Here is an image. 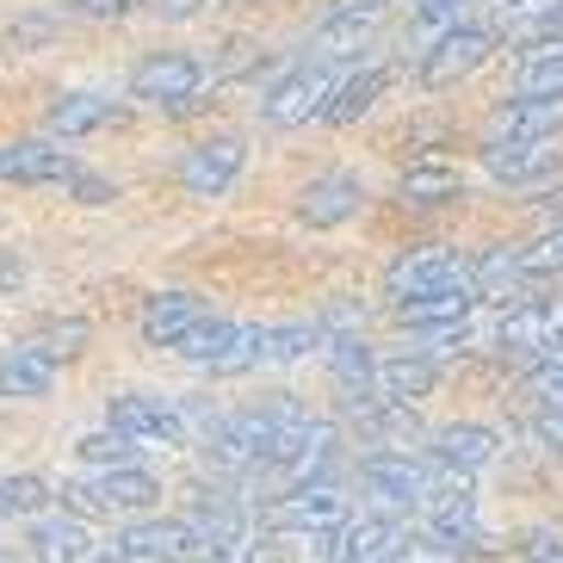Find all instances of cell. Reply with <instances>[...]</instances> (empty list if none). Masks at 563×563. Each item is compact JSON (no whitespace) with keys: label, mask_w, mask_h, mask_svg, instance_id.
<instances>
[{"label":"cell","mask_w":563,"mask_h":563,"mask_svg":"<svg viewBox=\"0 0 563 563\" xmlns=\"http://www.w3.org/2000/svg\"><path fill=\"white\" fill-rule=\"evenodd\" d=\"M162 501V483L136 464H100L93 477H75L63 483V508L68 514H150Z\"/></svg>","instance_id":"cell-1"},{"label":"cell","mask_w":563,"mask_h":563,"mask_svg":"<svg viewBox=\"0 0 563 563\" xmlns=\"http://www.w3.org/2000/svg\"><path fill=\"white\" fill-rule=\"evenodd\" d=\"M347 520V496L334 483H291L285 496H273L261 508V527L279 532V539H329L334 527Z\"/></svg>","instance_id":"cell-2"},{"label":"cell","mask_w":563,"mask_h":563,"mask_svg":"<svg viewBox=\"0 0 563 563\" xmlns=\"http://www.w3.org/2000/svg\"><path fill=\"white\" fill-rule=\"evenodd\" d=\"M261 329H266V322H223V316H205V322L186 334L174 353L192 360L199 372L235 378V372H254V365H261Z\"/></svg>","instance_id":"cell-3"},{"label":"cell","mask_w":563,"mask_h":563,"mask_svg":"<svg viewBox=\"0 0 563 563\" xmlns=\"http://www.w3.org/2000/svg\"><path fill=\"white\" fill-rule=\"evenodd\" d=\"M360 483L390 508H421L452 483V471H440L433 459H415V452H372V459H360Z\"/></svg>","instance_id":"cell-4"},{"label":"cell","mask_w":563,"mask_h":563,"mask_svg":"<svg viewBox=\"0 0 563 563\" xmlns=\"http://www.w3.org/2000/svg\"><path fill=\"white\" fill-rule=\"evenodd\" d=\"M334 63L329 56H310V63H298L285 81L266 87V100H261V118L273 124V131H298V124H310V118H322V106H329L334 93Z\"/></svg>","instance_id":"cell-5"},{"label":"cell","mask_w":563,"mask_h":563,"mask_svg":"<svg viewBox=\"0 0 563 563\" xmlns=\"http://www.w3.org/2000/svg\"><path fill=\"white\" fill-rule=\"evenodd\" d=\"M106 428L136 446H186V409L167 397H143V390L106 397Z\"/></svg>","instance_id":"cell-6"},{"label":"cell","mask_w":563,"mask_h":563,"mask_svg":"<svg viewBox=\"0 0 563 563\" xmlns=\"http://www.w3.org/2000/svg\"><path fill=\"white\" fill-rule=\"evenodd\" d=\"M199 87H205V63L186 51H162L150 63L131 68V93L143 106H162V112H186L199 106Z\"/></svg>","instance_id":"cell-7"},{"label":"cell","mask_w":563,"mask_h":563,"mask_svg":"<svg viewBox=\"0 0 563 563\" xmlns=\"http://www.w3.org/2000/svg\"><path fill=\"white\" fill-rule=\"evenodd\" d=\"M428 508V539L440 551H489V532H483V520H477V496H471V477H452L440 496H428L421 501Z\"/></svg>","instance_id":"cell-8"},{"label":"cell","mask_w":563,"mask_h":563,"mask_svg":"<svg viewBox=\"0 0 563 563\" xmlns=\"http://www.w3.org/2000/svg\"><path fill=\"white\" fill-rule=\"evenodd\" d=\"M501 353H520V360H551L563 347V298H520L508 303L496 329Z\"/></svg>","instance_id":"cell-9"},{"label":"cell","mask_w":563,"mask_h":563,"mask_svg":"<svg viewBox=\"0 0 563 563\" xmlns=\"http://www.w3.org/2000/svg\"><path fill=\"white\" fill-rule=\"evenodd\" d=\"M489 51H496V32L489 25H446V32L433 37V51L421 56V87H452L464 81V75H477L483 63H489Z\"/></svg>","instance_id":"cell-10"},{"label":"cell","mask_w":563,"mask_h":563,"mask_svg":"<svg viewBox=\"0 0 563 563\" xmlns=\"http://www.w3.org/2000/svg\"><path fill=\"white\" fill-rule=\"evenodd\" d=\"M558 136H563V100H551V93L501 100L483 118V143H558Z\"/></svg>","instance_id":"cell-11"},{"label":"cell","mask_w":563,"mask_h":563,"mask_svg":"<svg viewBox=\"0 0 563 563\" xmlns=\"http://www.w3.org/2000/svg\"><path fill=\"white\" fill-rule=\"evenodd\" d=\"M242 167H249L242 136H205V143H192V150H186V162H180L186 199H223V192L242 180Z\"/></svg>","instance_id":"cell-12"},{"label":"cell","mask_w":563,"mask_h":563,"mask_svg":"<svg viewBox=\"0 0 563 563\" xmlns=\"http://www.w3.org/2000/svg\"><path fill=\"white\" fill-rule=\"evenodd\" d=\"M402 551H409V527L390 520V514L341 520L329 532V563H402Z\"/></svg>","instance_id":"cell-13"},{"label":"cell","mask_w":563,"mask_h":563,"mask_svg":"<svg viewBox=\"0 0 563 563\" xmlns=\"http://www.w3.org/2000/svg\"><path fill=\"white\" fill-rule=\"evenodd\" d=\"M390 298H421V291H452V285H471V266L459 261L452 249H409L390 273Z\"/></svg>","instance_id":"cell-14"},{"label":"cell","mask_w":563,"mask_h":563,"mask_svg":"<svg viewBox=\"0 0 563 563\" xmlns=\"http://www.w3.org/2000/svg\"><path fill=\"white\" fill-rule=\"evenodd\" d=\"M112 551L124 563H186L192 558V532H186V520H162V514H150V520H131V527L118 532Z\"/></svg>","instance_id":"cell-15"},{"label":"cell","mask_w":563,"mask_h":563,"mask_svg":"<svg viewBox=\"0 0 563 563\" xmlns=\"http://www.w3.org/2000/svg\"><path fill=\"white\" fill-rule=\"evenodd\" d=\"M496 452H501L496 428H483V421H452V428L433 433L428 459L440 464V471H452V477H477L483 464H496Z\"/></svg>","instance_id":"cell-16"},{"label":"cell","mask_w":563,"mask_h":563,"mask_svg":"<svg viewBox=\"0 0 563 563\" xmlns=\"http://www.w3.org/2000/svg\"><path fill=\"white\" fill-rule=\"evenodd\" d=\"M360 205H365V180H360V174H316V180L298 192V217L310 223V230H334V223H347V217H360Z\"/></svg>","instance_id":"cell-17"},{"label":"cell","mask_w":563,"mask_h":563,"mask_svg":"<svg viewBox=\"0 0 563 563\" xmlns=\"http://www.w3.org/2000/svg\"><path fill=\"white\" fill-rule=\"evenodd\" d=\"M483 174L501 186H545L558 174L551 143H483Z\"/></svg>","instance_id":"cell-18"},{"label":"cell","mask_w":563,"mask_h":563,"mask_svg":"<svg viewBox=\"0 0 563 563\" xmlns=\"http://www.w3.org/2000/svg\"><path fill=\"white\" fill-rule=\"evenodd\" d=\"M384 19L378 0H334L329 19L316 25V56H329V63H341V56H353L372 37V25Z\"/></svg>","instance_id":"cell-19"},{"label":"cell","mask_w":563,"mask_h":563,"mask_svg":"<svg viewBox=\"0 0 563 563\" xmlns=\"http://www.w3.org/2000/svg\"><path fill=\"white\" fill-rule=\"evenodd\" d=\"M68 150L44 143V136H25V143H0V180L13 186H63L68 180Z\"/></svg>","instance_id":"cell-20"},{"label":"cell","mask_w":563,"mask_h":563,"mask_svg":"<svg viewBox=\"0 0 563 563\" xmlns=\"http://www.w3.org/2000/svg\"><path fill=\"white\" fill-rule=\"evenodd\" d=\"M56 378H63V360L44 353L37 341L0 353V397H51Z\"/></svg>","instance_id":"cell-21"},{"label":"cell","mask_w":563,"mask_h":563,"mask_svg":"<svg viewBox=\"0 0 563 563\" xmlns=\"http://www.w3.org/2000/svg\"><path fill=\"white\" fill-rule=\"evenodd\" d=\"M433 360L421 353H397V360H372V378H365V397L378 402H421L433 390Z\"/></svg>","instance_id":"cell-22"},{"label":"cell","mask_w":563,"mask_h":563,"mask_svg":"<svg viewBox=\"0 0 563 563\" xmlns=\"http://www.w3.org/2000/svg\"><path fill=\"white\" fill-rule=\"evenodd\" d=\"M205 316H211V310H205V298H192V291H162V298H150V310H143L136 329H143L150 347H180Z\"/></svg>","instance_id":"cell-23"},{"label":"cell","mask_w":563,"mask_h":563,"mask_svg":"<svg viewBox=\"0 0 563 563\" xmlns=\"http://www.w3.org/2000/svg\"><path fill=\"white\" fill-rule=\"evenodd\" d=\"M520 93H551L563 100V32H532L520 44Z\"/></svg>","instance_id":"cell-24"},{"label":"cell","mask_w":563,"mask_h":563,"mask_svg":"<svg viewBox=\"0 0 563 563\" xmlns=\"http://www.w3.org/2000/svg\"><path fill=\"white\" fill-rule=\"evenodd\" d=\"M32 558L37 563H87V520L81 514H37Z\"/></svg>","instance_id":"cell-25"},{"label":"cell","mask_w":563,"mask_h":563,"mask_svg":"<svg viewBox=\"0 0 563 563\" xmlns=\"http://www.w3.org/2000/svg\"><path fill=\"white\" fill-rule=\"evenodd\" d=\"M477 291L452 285V291H421V298H397V322L402 329H440V322H471Z\"/></svg>","instance_id":"cell-26"},{"label":"cell","mask_w":563,"mask_h":563,"mask_svg":"<svg viewBox=\"0 0 563 563\" xmlns=\"http://www.w3.org/2000/svg\"><path fill=\"white\" fill-rule=\"evenodd\" d=\"M384 87H390V68H384V63L353 68L347 81H334V93H329V106H322V118H329V124H353V118H365L372 106H378Z\"/></svg>","instance_id":"cell-27"},{"label":"cell","mask_w":563,"mask_h":563,"mask_svg":"<svg viewBox=\"0 0 563 563\" xmlns=\"http://www.w3.org/2000/svg\"><path fill=\"white\" fill-rule=\"evenodd\" d=\"M118 118H124V106L106 100V93H63L51 106V136H93L106 124H118Z\"/></svg>","instance_id":"cell-28"},{"label":"cell","mask_w":563,"mask_h":563,"mask_svg":"<svg viewBox=\"0 0 563 563\" xmlns=\"http://www.w3.org/2000/svg\"><path fill=\"white\" fill-rule=\"evenodd\" d=\"M397 192H402L409 205H452V199H464V174H459L452 162H440V155H428V162H409V167H402Z\"/></svg>","instance_id":"cell-29"},{"label":"cell","mask_w":563,"mask_h":563,"mask_svg":"<svg viewBox=\"0 0 563 563\" xmlns=\"http://www.w3.org/2000/svg\"><path fill=\"white\" fill-rule=\"evenodd\" d=\"M329 372H334L341 402L365 397V378H372V347H365L360 334H334V341H329Z\"/></svg>","instance_id":"cell-30"},{"label":"cell","mask_w":563,"mask_h":563,"mask_svg":"<svg viewBox=\"0 0 563 563\" xmlns=\"http://www.w3.org/2000/svg\"><path fill=\"white\" fill-rule=\"evenodd\" d=\"M51 483L32 477V471H19V477H0V520H32V514L51 508Z\"/></svg>","instance_id":"cell-31"},{"label":"cell","mask_w":563,"mask_h":563,"mask_svg":"<svg viewBox=\"0 0 563 563\" xmlns=\"http://www.w3.org/2000/svg\"><path fill=\"white\" fill-rule=\"evenodd\" d=\"M322 341L316 322H279V329H261V365H291Z\"/></svg>","instance_id":"cell-32"},{"label":"cell","mask_w":563,"mask_h":563,"mask_svg":"<svg viewBox=\"0 0 563 563\" xmlns=\"http://www.w3.org/2000/svg\"><path fill=\"white\" fill-rule=\"evenodd\" d=\"M75 452H81L87 464H136V440H124V433L100 428V433H87V440H75Z\"/></svg>","instance_id":"cell-33"},{"label":"cell","mask_w":563,"mask_h":563,"mask_svg":"<svg viewBox=\"0 0 563 563\" xmlns=\"http://www.w3.org/2000/svg\"><path fill=\"white\" fill-rule=\"evenodd\" d=\"M520 273H527V279H551V273H563V223L520 249Z\"/></svg>","instance_id":"cell-34"},{"label":"cell","mask_w":563,"mask_h":563,"mask_svg":"<svg viewBox=\"0 0 563 563\" xmlns=\"http://www.w3.org/2000/svg\"><path fill=\"white\" fill-rule=\"evenodd\" d=\"M527 397L539 402V409H563V360L558 353L527 365Z\"/></svg>","instance_id":"cell-35"},{"label":"cell","mask_w":563,"mask_h":563,"mask_svg":"<svg viewBox=\"0 0 563 563\" xmlns=\"http://www.w3.org/2000/svg\"><path fill=\"white\" fill-rule=\"evenodd\" d=\"M464 7H471V0H415V19L440 37L446 25H459V19H464Z\"/></svg>","instance_id":"cell-36"},{"label":"cell","mask_w":563,"mask_h":563,"mask_svg":"<svg viewBox=\"0 0 563 563\" xmlns=\"http://www.w3.org/2000/svg\"><path fill=\"white\" fill-rule=\"evenodd\" d=\"M81 341H87V322H75V316H68V322H51V329H44V341H37V347L63 360V353H81Z\"/></svg>","instance_id":"cell-37"},{"label":"cell","mask_w":563,"mask_h":563,"mask_svg":"<svg viewBox=\"0 0 563 563\" xmlns=\"http://www.w3.org/2000/svg\"><path fill=\"white\" fill-rule=\"evenodd\" d=\"M68 192H75L81 205H112V199H118L112 180H100V174H81V167H68Z\"/></svg>","instance_id":"cell-38"},{"label":"cell","mask_w":563,"mask_h":563,"mask_svg":"<svg viewBox=\"0 0 563 563\" xmlns=\"http://www.w3.org/2000/svg\"><path fill=\"white\" fill-rule=\"evenodd\" d=\"M532 440L545 452H563V409H539V421H532Z\"/></svg>","instance_id":"cell-39"},{"label":"cell","mask_w":563,"mask_h":563,"mask_svg":"<svg viewBox=\"0 0 563 563\" xmlns=\"http://www.w3.org/2000/svg\"><path fill=\"white\" fill-rule=\"evenodd\" d=\"M520 558H527V563H563V539H551V532H527Z\"/></svg>","instance_id":"cell-40"},{"label":"cell","mask_w":563,"mask_h":563,"mask_svg":"<svg viewBox=\"0 0 563 563\" xmlns=\"http://www.w3.org/2000/svg\"><path fill=\"white\" fill-rule=\"evenodd\" d=\"M25 279V266H19V254H7L0 249V291H7V285H19Z\"/></svg>","instance_id":"cell-41"},{"label":"cell","mask_w":563,"mask_h":563,"mask_svg":"<svg viewBox=\"0 0 563 563\" xmlns=\"http://www.w3.org/2000/svg\"><path fill=\"white\" fill-rule=\"evenodd\" d=\"M68 7H81V13H118L124 0H68Z\"/></svg>","instance_id":"cell-42"},{"label":"cell","mask_w":563,"mask_h":563,"mask_svg":"<svg viewBox=\"0 0 563 563\" xmlns=\"http://www.w3.org/2000/svg\"><path fill=\"white\" fill-rule=\"evenodd\" d=\"M551 32H563V0H558V13H551Z\"/></svg>","instance_id":"cell-43"},{"label":"cell","mask_w":563,"mask_h":563,"mask_svg":"<svg viewBox=\"0 0 563 563\" xmlns=\"http://www.w3.org/2000/svg\"><path fill=\"white\" fill-rule=\"evenodd\" d=\"M378 7H390V0H378Z\"/></svg>","instance_id":"cell-44"},{"label":"cell","mask_w":563,"mask_h":563,"mask_svg":"<svg viewBox=\"0 0 563 563\" xmlns=\"http://www.w3.org/2000/svg\"><path fill=\"white\" fill-rule=\"evenodd\" d=\"M558 360H563V347H558Z\"/></svg>","instance_id":"cell-45"}]
</instances>
